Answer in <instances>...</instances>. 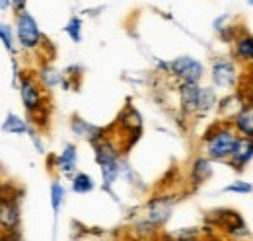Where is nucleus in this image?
Instances as JSON below:
<instances>
[{
    "instance_id": "18",
    "label": "nucleus",
    "mask_w": 253,
    "mask_h": 241,
    "mask_svg": "<svg viewBox=\"0 0 253 241\" xmlns=\"http://www.w3.org/2000/svg\"><path fill=\"white\" fill-rule=\"evenodd\" d=\"M94 189V179L86 173H78L74 179H72V191L74 193H80V195H86Z\"/></svg>"
},
{
    "instance_id": "8",
    "label": "nucleus",
    "mask_w": 253,
    "mask_h": 241,
    "mask_svg": "<svg viewBox=\"0 0 253 241\" xmlns=\"http://www.w3.org/2000/svg\"><path fill=\"white\" fill-rule=\"evenodd\" d=\"M20 226V208L12 199H0V230L14 232Z\"/></svg>"
},
{
    "instance_id": "2",
    "label": "nucleus",
    "mask_w": 253,
    "mask_h": 241,
    "mask_svg": "<svg viewBox=\"0 0 253 241\" xmlns=\"http://www.w3.org/2000/svg\"><path fill=\"white\" fill-rule=\"evenodd\" d=\"M205 140H207V154L211 160H228L238 142V134L232 126L220 124L214 130H209Z\"/></svg>"
},
{
    "instance_id": "5",
    "label": "nucleus",
    "mask_w": 253,
    "mask_h": 241,
    "mask_svg": "<svg viewBox=\"0 0 253 241\" xmlns=\"http://www.w3.org/2000/svg\"><path fill=\"white\" fill-rule=\"evenodd\" d=\"M16 33H18L20 45L24 49H35L41 43V31L37 28V22L33 20V16L28 14V12H20L18 14Z\"/></svg>"
},
{
    "instance_id": "23",
    "label": "nucleus",
    "mask_w": 253,
    "mask_h": 241,
    "mask_svg": "<svg viewBox=\"0 0 253 241\" xmlns=\"http://www.w3.org/2000/svg\"><path fill=\"white\" fill-rule=\"evenodd\" d=\"M0 39H2V43H4V47L8 49V51H14V39H12V31L8 26H4V24H0Z\"/></svg>"
},
{
    "instance_id": "21",
    "label": "nucleus",
    "mask_w": 253,
    "mask_h": 241,
    "mask_svg": "<svg viewBox=\"0 0 253 241\" xmlns=\"http://www.w3.org/2000/svg\"><path fill=\"white\" fill-rule=\"evenodd\" d=\"M64 31L70 35V39L72 41H80L82 39V20L80 18H70V22L66 24V28H64Z\"/></svg>"
},
{
    "instance_id": "14",
    "label": "nucleus",
    "mask_w": 253,
    "mask_h": 241,
    "mask_svg": "<svg viewBox=\"0 0 253 241\" xmlns=\"http://www.w3.org/2000/svg\"><path fill=\"white\" fill-rule=\"evenodd\" d=\"M76 160H78L76 146L68 144L63 150V154L59 156V167L63 169L64 173H70V171H74V167H76Z\"/></svg>"
},
{
    "instance_id": "3",
    "label": "nucleus",
    "mask_w": 253,
    "mask_h": 241,
    "mask_svg": "<svg viewBox=\"0 0 253 241\" xmlns=\"http://www.w3.org/2000/svg\"><path fill=\"white\" fill-rule=\"evenodd\" d=\"M181 101H183L185 111L205 113L214 105V91L199 88L197 82H183L181 84Z\"/></svg>"
},
{
    "instance_id": "16",
    "label": "nucleus",
    "mask_w": 253,
    "mask_h": 241,
    "mask_svg": "<svg viewBox=\"0 0 253 241\" xmlns=\"http://www.w3.org/2000/svg\"><path fill=\"white\" fill-rule=\"evenodd\" d=\"M119 122L125 126L126 130H130V132H140V115L132 107H126L125 113H121Z\"/></svg>"
},
{
    "instance_id": "1",
    "label": "nucleus",
    "mask_w": 253,
    "mask_h": 241,
    "mask_svg": "<svg viewBox=\"0 0 253 241\" xmlns=\"http://www.w3.org/2000/svg\"><path fill=\"white\" fill-rule=\"evenodd\" d=\"M95 146V158H97V163H99V169H101V175H103V183L105 187H111L117 175H119V150L115 148L113 142L105 140L103 134L92 142Z\"/></svg>"
},
{
    "instance_id": "10",
    "label": "nucleus",
    "mask_w": 253,
    "mask_h": 241,
    "mask_svg": "<svg viewBox=\"0 0 253 241\" xmlns=\"http://www.w3.org/2000/svg\"><path fill=\"white\" fill-rule=\"evenodd\" d=\"M236 78H238V72H236V66L230 62V60H216L212 64V80L216 86L220 88H230L236 84Z\"/></svg>"
},
{
    "instance_id": "20",
    "label": "nucleus",
    "mask_w": 253,
    "mask_h": 241,
    "mask_svg": "<svg viewBox=\"0 0 253 241\" xmlns=\"http://www.w3.org/2000/svg\"><path fill=\"white\" fill-rule=\"evenodd\" d=\"M41 82H43L47 88H53V86H57V84L63 82V76H61V72H57V70H53V68H43V70H41Z\"/></svg>"
},
{
    "instance_id": "26",
    "label": "nucleus",
    "mask_w": 253,
    "mask_h": 241,
    "mask_svg": "<svg viewBox=\"0 0 253 241\" xmlns=\"http://www.w3.org/2000/svg\"><path fill=\"white\" fill-rule=\"evenodd\" d=\"M248 2H250V4H252V6H253V0H248Z\"/></svg>"
},
{
    "instance_id": "19",
    "label": "nucleus",
    "mask_w": 253,
    "mask_h": 241,
    "mask_svg": "<svg viewBox=\"0 0 253 241\" xmlns=\"http://www.w3.org/2000/svg\"><path fill=\"white\" fill-rule=\"evenodd\" d=\"M64 201V189L61 183H53L51 185V206H53V210H55V214H59V210H61V204H63Z\"/></svg>"
},
{
    "instance_id": "12",
    "label": "nucleus",
    "mask_w": 253,
    "mask_h": 241,
    "mask_svg": "<svg viewBox=\"0 0 253 241\" xmlns=\"http://www.w3.org/2000/svg\"><path fill=\"white\" fill-rule=\"evenodd\" d=\"M234 126L242 136L253 138V103H246L234 117Z\"/></svg>"
},
{
    "instance_id": "7",
    "label": "nucleus",
    "mask_w": 253,
    "mask_h": 241,
    "mask_svg": "<svg viewBox=\"0 0 253 241\" xmlns=\"http://www.w3.org/2000/svg\"><path fill=\"white\" fill-rule=\"evenodd\" d=\"M214 222L228 232V236H240L246 234V222L236 210H212Z\"/></svg>"
},
{
    "instance_id": "4",
    "label": "nucleus",
    "mask_w": 253,
    "mask_h": 241,
    "mask_svg": "<svg viewBox=\"0 0 253 241\" xmlns=\"http://www.w3.org/2000/svg\"><path fill=\"white\" fill-rule=\"evenodd\" d=\"M164 68H168L181 82H199L205 72L203 64L191 57H179V59L171 60L169 64H164Z\"/></svg>"
},
{
    "instance_id": "25",
    "label": "nucleus",
    "mask_w": 253,
    "mask_h": 241,
    "mask_svg": "<svg viewBox=\"0 0 253 241\" xmlns=\"http://www.w3.org/2000/svg\"><path fill=\"white\" fill-rule=\"evenodd\" d=\"M12 4V0H0V8L2 10H6V6H10Z\"/></svg>"
},
{
    "instance_id": "6",
    "label": "nucleus",
    "mask_w": 253,
    "mask_h": 241,
    "mask_svg": "<svg viewBox=\"0 0 253 241\" xmlns=\"http://www.w3.org/2000/svg\"><path fill=\"white\" fill-rule=\"evenodd\" d=\"M253 160V138L238 136V142L230 154V165L236 171H244L246 165Z\"/></svg>"
},
{
    "instance_id": "17",
    "label": "nucleus",
    "mask_w": 253,
    "mask_h": 241,
    "mask_svg": "<svg viewBox=\"0 0 253 241\" xmlns=\"http://www.w3.org/2000/svg\"><path fill=\"white\" fill-rule=\"evenodd\" d=\"M2 130L8 132V134H26L28 126H26V122L20 119L18 115H8L6 120L2 122Z\"/></svg>"
},
{
    "instance_id": "24",
    "label": "nucleus",
    "mask_w": 253,
    "mask_h": 241,
    "mask_svg": "<svg viewBox=\"0 0 253 241\" xmlns=\"http://www.w3.org/2000/svg\"><path fill=\"white\" fill-rule=\"evenodd\" d=\"M12 6H14L16 10H22V8L26 6V0H12Z\"/></svg>"
},
{
    "instance_id": "11",
    "label": "nucleus",
    "mask_w": 253,
    "mask_h": 241,
    "mask_svg": "<svg viewBox=\"0 0 253 241\" xmlns=\"http://www.w3.org/2000/svg\"><path fill=\"white\" fill-rule=\"evenodd\" d=\"M146 220L148 224H152L154 228L156 226H164L171 214V201L169 199H154L150 201L148 208H146Z\"/></svg>"
},
{
    "instance_id": "9",
    "label": "nucleus",
    "mask_w": 253,
    "mask_h": 241,
    "mask_svg": "<svg viewBox=\"0 0 253 241\" xmlns=\"http://www.w3.org/2000/svg\"><path fill=\"white\" fill-rule=\"evenodd\" d=\"M22 99H24V105L26 109L32 113L35 109L43 107V91L39 88V84L33 80L32 76H26L22 80Z\"/></svg>"
},
{
    "instance_id": "13",
    "label": "nucleus",
    "mask_w": 253,
    "mask_h": 241,
    "mask_svg": "<svg viewBox=\"0 0 253 241\" xmlns=\"http://www.w3.org/2000/svg\"><path fill=\"white\" fill-rule=\"evenodd\" d=\"M236 41V57L240 60L253 62V35H240Z\"/></svg>"
},
{
    "instance_id": "22",
    "label": "nucleus",
    "mask_w": 253,
    "mask_h": 241,
    "mask_svg": "<svg viewBox=\"0 0 253 241\" xmlns=\"http://www.w3.org/2000/svg\"><path fill=\"white\" fill-rule=\"evenodd\" d=\"M224 191H226V193H242V195H248V193H252L253 191V185L244 183V181H236V183L224 187Z\"/></svg>"
},
{
    "instance_id": "15",
    "label": "nucleus",
    "mask_w": 253,
    "mask_h": 241,
    "mask_svg": "<svg viewBox=\"0 0 253 241\" xmlns=\"http://www.w3.org/2000/svg\"><path fill=\"white\" fill-rule=\"evenodd\" d=\"M211 175H212V165H211V161L205 160V158L195 160V163H193V179H195V183H205Z\"/></svg>"
}]
</instances>
